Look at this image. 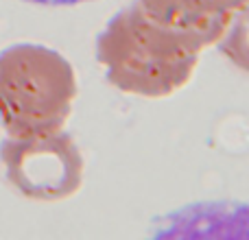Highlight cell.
<instances>
[{
  "label": "cell",
  "mask_w": 249,
  "mask_h": 240,
  "mask_svg": "<svg viewBox=\"0 0 249 240\" xmlns=\"http://www.w3.org/2000/svg\"><path fill=\"white\" fill-rule=\"evenodd\" d=\"M74 99V70L59 52L39 44H16L0 52V124L9 137L61 131Z\"/></svg>",
  "instance_id": "2"
},
{
  "label": "cell",
  "mask_w": 249,
  "mask_h": 240,
  "mask_svg": "<svg viewBox=\"0 0 249 240\" xmlns=\"http://www.w3.org/2000/svg\"><path fill=\"white\" fill-rule=\"evenodd\" d=\"M7 179L22 197L61 201L81 188L83 157L68 133L9 137L0 144Z\"/></svg>",
  "instance_id": "3"
},
{
  "label": "cell",
  "mask_w": 249,
  "mask_h": 240,
  "mask_svg": "<svg viewBox=\"0 0 249 240\" xmlns=\"http://www.w3.org/2000/svg\"><path fill=\"white\" fill-rule=\"evenodd\" d=\"M155 22L199 39L203 46L221 42L247 0H138Z\"/></svg>",
  "instance_id": "4"
},
{
  "label": "cell",
  "mask_w": 249,
  "mask_h": 240,
  "mask_svg": "<svg viewBox=\"0 0 249 240\" xmlns=\"http://www.w3.org/2000/svg\"><path fill=\"white\" fill-rule=\"evenodd\" d=\"M203 48L199 39L155 22L140 2H133L99 35L96 59L121 92L166 99L190 81Z\"/></svg>",
  "instance_id": "1"
},
{
  "label": "cell",
  "mask_w": 249,
  "mask_h": 240,
  "mask_svg": "<svg viewBox=\"0 0 249 240\" xmlns=\"http://www.w3.org/2000/svg\"><path fill=\"white\" fill-rule=\"evenodd\" d=\"M29 2H37V4H79V2H88V0H29Z\"/></svg>",
  "instance_id": "5"
}]
</instances>
